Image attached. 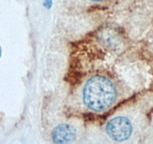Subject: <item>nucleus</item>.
Wrapping results in <instances>:
<instances>
[{"label": "nucleus", "instance_id": "nucleus-5", "mask_svg": "<svg viewBox=\"0 0 153 144\" xmlns=\"http://www.w3.org/2000/svg\"><path fill=\"white\" fill-rule=\"evenodd\" d=\"M2 48H1V46H0V58H1V56H2Z\"/></svg>", "mask_w": 153, "mask_h": 144}, {"label": "nucleus", "instance_id": "nucleus-3", "mask_svg": "<svg viewBox=\"0 0 153 144\" xmlns=\"http://www.w3.org/2000/svg\"><path fill=\"white\" fill-rule=\"evenodd\" d=\"M76 131L69 124H62L56 126L52 133V140L56 143H70L75 139Z\"/></svg>", "mask_w": 153, "mask_h": 144}, {"label": "nucleus", "instance_id": "nucleus-6", "mask_svg": "<svg viewBox=\"0 0 153 144\" xmlns=\"http://www.w3.org/2000/svg\"><path fill=\"white\" fill-rule=\"evenodd\" d=\"M90 1H92V2H101V1H104V0H90Z\"/></svg>", "mask_w": 153, "mask_h": 144}, {"label": "nucleus", "instance_id": "nucleus-2", "mask_svg": "<svg viewBox=\"0 0 153 144\" xmlns=\"http://www.w3.org/2000/svg\"><path fill=\"white\" fill-rule=\"evenodd\" d=\"M110 138L117 142H123L131 137L133 131L131 122L125 117H117L109 120L105 127Z\"/></svg>", "mask_w": 153, "mask_h": 144}, {"label": "nucleus", "instance_id": "nucleus-4", "mask_svg": "<svg viewBox=\"0 0 153 144\" xmlns=\"http://www.w3.org/2000/svg\"><path fill=\"white\" fill-rule=\"evenodd\" d=\"M52 5V0H45V5L48 8H51Z\"/></svg>", "mask_w": 153, "mask_h": 144}, {"label": "nucleus", "instance_id": "nucleus-1", "mask_svg": "<svg viewBox=\"0 0 153 144\" xmlns=\"http://www.w3.org/2000/svg\"><path fill=\"white\" fill-rule=\"evenodd\" d=\"M117 98V91L114 84L103 76L92 77L83 87V103L94 112H102L110 108Z\"/></svg>", "mask_w": 153, "mask_h": 144}]
</instances>
